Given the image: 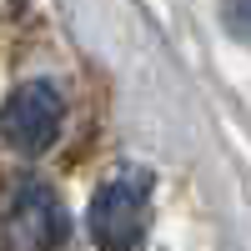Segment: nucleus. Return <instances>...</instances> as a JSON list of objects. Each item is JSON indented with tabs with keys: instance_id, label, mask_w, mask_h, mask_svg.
I'll return each mask as SVG.
<instances>
[{
	"instance_id": "obj_3",
	"label": "nucleus",
	"mask_w": 251,
	"mask_h": 251,
	"mask_svg": "<svg viewBox=\"0 0 251 251\" xmlns=\"http://www.w3.org/2000/svg\"><path fill=\"white\" fill-rule=\"evenodd\" d=\"M60 116H66V106H60V91L50 80H25L0 106V141L25 156H40L60 136Z\"/></svg>"
},
{
	"instance_id": "obj_2",
	"label": "nucleus",
	"mask_w": 251,
	"mask_h": 251,
	"mask_svg": "<svg viewBox=\"0 0 251 251\" xmlns=\"http://www.w3.org/2000/svg\"><path fill=\"white\" fill-rule=\"evenodd\" d=\"M66 231H71L66 206L40 181H20L0 201V241H5V251H55L66 241Z\"/></svg>"
},
{
	"instance_id": "obj_1",
	"label": "nucleus",
	"mask_w": 251,
	"mask_h": 251,
	"mask_svg": "<svg viewBox=\"0 0 251 251\" xmlns=\"http://www.w3.org/2000/svg\"><path fill=\"white\" fill-rule=\"evenodd\" d=\"M146 216H151V176L146 171H126L116 181H106L86 211L91 241L100 251H131L146 231Z\"/></svg>"
}]
</instances>
